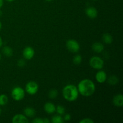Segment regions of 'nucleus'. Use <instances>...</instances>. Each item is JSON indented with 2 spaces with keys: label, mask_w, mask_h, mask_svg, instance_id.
Segmentation results:
<instances>
[{
  "label": "nucleus",
  "mask_w": 123,
  "mask_h": 123,
  "mask_svg": "<svg viewBox=\"0 0 123 123\" xmlns=\"http://www.w3.org/2000/svg\"><path fill=\"white\" fill-rule=\"evenodd\" d=\"M79 93L82 96L90 97L96 91V85L94 83L89 79L82 80L78 85Z\"/></svg>",
  "instance_id": "1"
},
{
  "label": "nucleus",
  "mask_w": 123,
  "mask_h": 123,
  "mask_svg": "<svg viewBox=\"0 0 123 123\" xmlns=\"http://www.w3.org/2000/svg\"><path fill=\"white\" fill-rule=\"evenodd\" d=\"M62 96L68 102H74L76 100L79 96L78 88L72 84L66 85L62 90Z\"/></svg>",
  "instance_id": "2"
},
{
  "label": "nucleus",
  "mask_w": 123,
  "mask_h": 123,
  "mask_svg": "<svg viewBox=\"0 0 123 123\" xmlns=\"http://www.w3.org/2000/svg\"><path fill=\"white\" fill-rule=\"evenodd\" d=\"M90 66L94 69L101 70L104 66V61L98 56H93L90 60Z\"/></svg>",
  "instance_id": "3"
},
{
  "label": "nucleus",
  "mask_w": 123,
  "mask_h": 123,
  "mask_svg": "<svg viewBox=\"0 0 123 123\" xmlns=\"http://www.w3.org/2000/svg\"><path fill=\"white\" fill-rule=\"evenodd\" d=\"M12 97L16 101H20L25 97V91L19 86L14 88L12 91Z\"/></svg>",
  "instance_id": "4"
},
{
  "label": "nucleus",
  "mask_w": 123,
  "mask_h": 123,
  "mask_svg": "<svg viewBox=\"0 0 123 123\" xmlns=\"http://www.w3.org/2000/svg\"><path fill=\"white\" fill-rule=\"evenodd\" d=\"M66 46L67 49L71 52L76 53L80 49V45L76 40L73 39L68 40L66 42Z\"/></svg>",
  "instance_id": "5"
},
{
  "label": "nucleus",
  "mask_w": 123,
  "mask_h": 123,
  "mask_svg": "<svg viewBox=\"0 0 123 123\" xmlns=\"http://www.w3.org/2000/svg\"><path fill=\"white\" fill-rule=\"evenodd\" d=\"M38 90V85L36 82L30 81L26 84L25 91L28 94L34 95Z\"/></svg>",
  "instance_id": "6"
},
{
  "label": "nucleus",
  "mask_w": 123,
  "mask_h": 123,
  "mask_svg": "<svg viewBox=\"0 0 123 123\" xmlns=\"http://www.w3.org/2000/svg\"><path fill=\"white\" fill-rule=\"evenodd\" d=\"M35 54L34 50L30 46H26L23 50V56L26 60H31L34 57Z\"/></svg>",
  "instance_id": "7"
},
{
  "label": "nucleus",
  "mask_w": 123,
  "mask_h": 123,
  "mask_svg": "<svg viewBox=\"0 0 123 123\" xmlns=\"http://www.w3.org/2000/svg\"><path fill=\"white\" fill-rule=\"evenodd\" d=\"M28 122L27 117L22 114H17L14 115L12 119L13 123H26Z\"/></svg>",
  "instance_id": "8"
},
{
  "label": "nucleus",
  "mask_w": 123,
  "mask_h": 123,
  "mask_svg": "<svg viewBox=\"0 0 123 123\" xmlns=\"http://www.w3.org/2000/svg\"><path fill=\"white\" fill-rule=\"evenodd\" d=\"M85 13L86 16L90 19H95L98 15V12L97 9L94 7H89L86 8Z\"/></svg>",
  "instance_id": "9"
},
{
  "label": "nucleus",
  "mask_w": 123,
  "mask_h": 123,
  "mask_svg": "<svg viewBox=\"0 0 123 123\" xmlns=\"http://www.w3.org/2000/svg\"><path fill=\"white\" fill-rule=\"evenodd\" d=\"M96 79L98 83H104L107 79V74L103 70H99L96 74Z\"/></svg>",
  "instance_id": "10"
},
{
  "label": "nucleus",
  "mask_w": 123,
  "mask_h": 123,
  "mask_svg": "<svg viewBox=\"0 0 123 123\" xmlns=\"http://www.w3.org/2000/svg\"><path fill=\"white\" fill-rule=\"evenodd\" d=\"M44 110L48 114H53L56 111V106L51 102H47L44 106Z\"/></svg>",
  "instance_id": "11"
},
{
  "label": "nucleus",
  "mask_w": 123,
  "mask_h": 123,
  "mask_svg": "<svg viewBox=\"0 0 123 123\" xmlns=\"http://www.w3.org/2000/svg\"><path fill=\"white\" fill-rule=\"evenodd\" d=\"M112 102L115 106L117 107H121L123 105V96L121 94H118L115 96L113 98Z\"/></svg>",
  "instance_id": "12"
},
{
  "label": "nucleus",
  "mask_w": 123,
  "mask_h": 123,
  "mask_svg": "<svg viewBox=\"0 0 123 123\" xmlns=\"http://www.w3.org/2000/svg\"><path fill=\"white\" fill-rule=\"evenodd\" d=\"M92 49L96 53H101L104 50V46L102 43L99 42L94 43L92 45Z\"/></svg>",
  "instance_id": "13"
},
{
  "label": "nucleus",
  "mask_w": 123,
  "mask_h": 123,
  "mask_svg": "<svg viewBox=\"0 0 123 123\" xmlns=\"http://www.w3.org/2000/svg\"><path fill=\"white\" fill-rule=\"evenodd\" d=\"M24 112L25 116L28 117H33L36 115L35 109L34 108H31V107H28V108H25Z\"/></svg>",
  "instance_id": "14"
},
{
  "label": "nucleus",
  "mask_w": 123,
  "mask_h": 123,
  "mask_svg": "<svg viewBox=\"0 0 123 123\" xmlns=\"http://www.w3.org/2000/svg\"><path fill=\"white\" fill-rule=\"evenodd\" d=\"M102 40L105 43L108 44H111L113 42L112 36L109 33H106L103 34V37H102Z\"/></svg>",
  "instance_id": "15"
},
{
  "label": "nucleus",
  "mask_w": 123,
  "mask_h": 123,
  "mask_svg": "<svg viewBox=\"0 0 123 123\" xmlns=\"http://www.w3.org/2000/svg\"><path fill=\"white\" fill-rule=\"evenodd\" d=\"M2 53L6 55V56H11L13 54V50L12 48L9 46H4L2 48Z\"/></svg>",
  "instance_id": "16"
},
{
  "label": "nucleus",
  "mask_w": 123,
  "mask_h": 123,
  "mask_svg": "<svg viewBox=\"0 0 123 123\" xmlns=\"http://www.w3.org/2000/svg\"><path fill=\"white\" fill-rule=\"evenodd\" d=\"M108 83L111 85H115L118 83L119 79L116 76L112 75L108 79Z\"/></svg>",
  "instance_id": "17"
},
{
  "label": "nucleus",
  "mask_w": 123,
  "mask_h": 123,
  "mask_svg": "<svg viewBox=\"0 0 123 123\" xmlns=\"http://www.w3.org/2000/svg\"><path fill=\"white\" fill-rule=\"evenodd\" d=\"M64 120L62 117H61V115H55L52 117V122L53 123H64Z\"/></svg>",
  "instance_id": "18"
},
{
  "label": "nucleus",
  "mask_w": 123,
  "mask_h": 123,
  "mask_svg": "<svg viewBox=\"0 0 123 123\" xmlns=\"http://www.w3.org/2000/svg\"><path fill=\"white\" fill-rule=\"evenodd\" d=\"M8 102V97L6 94L0 95V106H5Z\"/></svg>",
  "instance_id": "19"
},
{
  "label": "nucleus",
  "mask_w": 123,
  "mask_h": 123,
  "mask_svg": "<svg viewBox=\"0 0 123 123\" xmlns=\"http://www.w3.org/2000/svg\"><path fill=\"white\" fill-rule=\"evenodd\" d=\"M58 95V91L55 89H52V90H50L49 92V94H48V96L50 98H52V99H54V98H56Z\"/></svg>",
  "instance_id": "20"
},
{
  "label": "nucleus",
  "mask_w": 123,
  "mask_h": 123,
  "mask_svg": "<svg viewBox=\"0 0 123 123\" xmlns=\"http://www.w3.org/2000/svg\"><path fill=\"white\" fill-rule=\"evenodd\" d=\"M82 61V56L80 55H76L73 59V63L76 65H78L81 63Z\"/></svg>",
  "instance_id": "21"
},
{
  "label": "nucleus",
  "mask_w": 123,
  "mask_h": 123,
  "mask_svg": "<svg viewBox=\"0 0 123 123\" xmlns=\"http://www.w3.org/2000/svg\"><path fill=\"white\" fill-rule=\"evenodd\" d=\"M56 111L59 115H63L65 114L66 110H65L64 107L61 105H58L56 108Z\"/></svg>",
  "instance_id": "22"
},
{
  "label": "nucleus",
  "mask_w": 123,
  "mask_h": 123,
  "mask_svg": "<svg viewBox=\"0 0 123 123\" xmlns=\"http://www.w3.org/2000/svg\"><path fill=\"white\" fill-rule=\"evenodd\" d=\"M80 123H93L94 121L91 120V118H84L83 120H80L79 121Z\"/></svg>",
  "instance_id": "23"
},
{
  "label": "nucleus",
  "mask_w": 123,
  "mask_h": 123,
  "mask_svg": "<svg viewBox=\"0 0 123 123\" xmlns=\"http://www.w3.org/2000/svg\"><path fill=\"white\" fill-rule=\"evenodd\" d=\"M18 65L20 67H24L25 65V61H24V60H22V59H20V60H19V61H18Z\"/></svg>",
  "instance_id": "24"
},
{
  "label": "nucleus",
  "mask_w": 123,
  "mask_h": 123,
  "mask_svg": "<svg viewBox=\"0 0 123 123\" xmlns=\"http://www.w3.org/2000/svg\"><path fill=\"white\" fill-rule=\"evenodd\" d=\"M32 122L34 123H43V120L40 118H35Z\"/></svg>",
  "instance_id": "25"
},
{
  "label": "nucleus",
  "mask_w": 123,
  "mask_h": 123,
  "mask_svg": "<svg viewBox=\"0 0 123 123\" xmlns=\"http://www.w3.org/2000/svg\"><path fill=\"white\" fill-rule=\"evenodd\" d=\"M71 119V115H70V114H66V115H64V121H70Z\"/></svg>",
  "instance_id": "26"
},
{
  "label": "nucleus",
  "mask_w": 123,
  "mask_h": 123,
  "mask_svg": "<svg viewBox=\"0 0 123 123\" xmlns=\"http://www.w3.org/2000/svg\"><path fill=\"white\" fill-rule=\"evenodd\" d=\"M43 123H50V120H48V118H43Z\"/></svg>",
  "instance_id": "27"
},
{
  "label": "nucleus",
  "mask_w": 123,
  "mask_h": 123,
  "mask_svg": "<svg viewBox=\"0 0 123 123\" xmlns=\"http://www.w3.org/2000/svg\"><path fill=\"white\" fill-rule=\"evenodd\" d=\"M3 4H4L3 0H0V8H1V7H2Z\"/></svg>",
  "instance_id": "28"
},
{
  "label": "nucleus",
  "mask_w": 123,
  "mask_h": 123,
  "mask_svg": "<svg viewBox=\"0 0 123 123\" xmlns=\"http://www.w3.org/2000/svg\"><path fill=\"white\" fill-rule=\"evenodd\" d=\"M2 44H3V42H2V38H1V37H0V48H1V47L2 46Z\"/></svg>",
  "instance_id": "29"
},
{
  "label": "nucleus",
  "mask_w": 123,
  "mask_h": 123,
  "mask_svg": "<svg viewBox=\"0 0 123 123\" xmlns=\"http://www.w3.org/2000/svg\"><path fill=\"white\" fill-rule=\"evenodd\" d=\"M1 28H2V24H1V22H0V30H1Z\"/></svg>",
  "instance_id": "30"
},
{
  "label": "nucleus",
  "mask_w": 123,
  "mask_h": 123,
  "mask_svg": "<svg viewBox=\"0 0 123 123\" xmlns=\"http://www.w3.org/2000/svg\"><path fill=\"white\" fill-rule=\"evenodd\" d=\"M6 1H8V2H12V1H14V0H6Z\"/></svg>",
  "instance_id": "31"
},
{
  "label": "nucleus",
  "mask_w": 123,
  "mask_h": 123,
  "mask_svg": "<svg viewBox=\"0 0 123 123\" xmlns=\"http://www.w3.org/2000/svg\"><path fill=\"white\" fill-rule=\"evenodd\" d=\"M1 15H2V12H1V11L0 10V16H1Z\"/></svg>",
  "instance_id": "32"
},
{
  "label": "nucleus",
  "mask_w": 123,
  "mask_h": 123,
  "mask_svg": "<svg viewBox=\"0 0 123 123\" xmlns=\"http://www.w3.org/2000/svg\"><path fill=\"white\" fill-rule=\"evenodd\" d=\"M45 1H52V0H45Z\"/></svg>",
  "instance_id": "33"
},
{
  "label": "nucleus",
  "mask_w": 123,
  "mask_h": 123,
  "mask_svg": "<svg viewBox=\"0 0 123 123\" xmlns=\"http://www.w3.org/2000/svg\"><path fill=\"white\" fill-rule=\"evenodd\" d=\"M1 54H0V60H1Z\"/></svg>",
  "instance_id": "34"
},
{
  "label": "nucleus",
  "mask_w": 123,
  "mask_h": 123,
  "mask_svg": "<svg viewBox=\"0 0 123 123\" xmlns=\"http://www.w3.org/2000/svg\"><path fill=\"white\" fill-rule=\"evenodd\" d=\"M1 109H0V115H1Z\"/></svg>",
  "instance_id": "35"
},
{
  "label": "nucleus",
  "mask_w": 123,
  "mask_h": 123,
  "mask_svg": "<svg viewBox=\"0 0 123 123\" xmlns=\"http://www.w3.org/2000/svg\"><path fill=\"white\" fill-rule=\"evenodd\" d=\"M92 1H97V0H92Z\"/></svg>",
  "instance_id": "36"
}]
</instances>
